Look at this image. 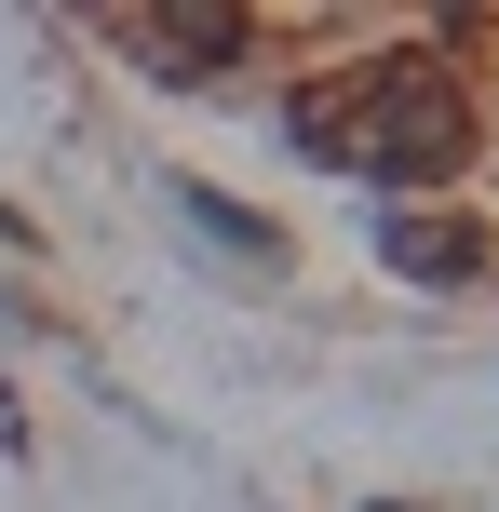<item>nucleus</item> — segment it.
<instances>
[{
    "label": "nucleus",
    "mask_w": 499,
    "mask_h": 512,
    "mask_svg": "<svg viewBox=\"0 0 499 512\" xmlns=\"http://www.w3.org/2000/svg\"><path fill=\"white\" fill-rule=\"evenodd\" d=\"M351 95L365 108H311V149L378 162L392 189H446L459 162H473V95H459L446 68H365Z\"/></svg>",
    "instance_id": "obj_1"
},
{
    "label": "nucleus",
    "mask_w": 499,
    "mask_h": 512,
    "mask_svg": "<svg viewBox=\"0 0 499 512\" xmlns=\"http://www.w3.org/2000/svg\"><path fill=\"white\" fill-rule=\"evenodd\" d=\"M135 41H149V54H243L257 27H243V14H135Z\"/></svg>",
    "instance_id": "obj_2"
},
{
    "label": "nucleus",
    "mask_w": 499,
    "mask_h": 512,
    "mask_svg": "<svg viewBox=\"0 0 499 512\" xmlns=\"http://www.w3.org/2000/svg\"><path fill=\"white\" fill-rule=\"evenodd\" d=\"M392 256H405V270H473V230H405V216H392Z\"/></svg>",
    "instance_id": "obj_3"
}]
</instances>
